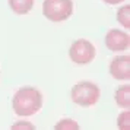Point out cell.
<instances>
[{"label": "cell", "instance_id": "obj_9", "mask_svg": "<svg viewBox=\"0 0 130 130\" xmlns=\"http://www.w3.org/2000/svg\"><path fill=\"white\" fill-rule=\"evenodd\" d=\"M117 21L126 29L130 28V6L129 5L127 6H121L117 10Z\"/></svg>", "mask_w": 130, "mask_h": 130}, {"label": "cell", "instance_id": "obj_5", "mask_svg": "<svg viewBox=\"0 0 130 130\" xmlns=\"http://www.w3.org/2000/svg\"><path fill=\"white\" fill-rule=\"evenodd\" d=\"M105 47L111 51H126L130 47V37L120 29H110L105 34Z\"/></svg>", "mask_w": 130, "mask_h": 130}, {"label": "cell", "instance_id": "obj_7", "mask_svg": "<svg viewBox=\"0 0 130 130\" xmlns=\"http://www.w3.org/2000/svg\"><path fill=\"white\" fill-rule=\"evenodd\" d=\"M116 102L118 107H121L124 110H129L130 108V85H121L118 86L116 91Z\"/></svg>", "mask_w": 130, "mask_h": 130}, {"label": "cell", "instance_id": "obj_10", "mask_svg": "<svg viewBox=\"0 0 130 130\" xmlns=\"http://www.w3.org/2000/svg\"><path fill=\"white\" fill-rule=\"evenodd\" d=\"M54 129L56 130H77L79 124L75 120H72V118H63L54 126Z\"/></svg>", "mask_w": 130, "mask_h": 130}, {"label": "cell", "instance_id": "obj_13", "mask_svg": "<svg viewBox=\"0 0 130 130\" xmlns=\"http://www.w3.org/2000/svg\"><path fill=\"white\" fill-rule=\"evenodd\" d=\"M102 2L107 3V5H118V3H121L124 0H102Z\"/></svg>", "mask_w": 130, "mask_h": 130}, {"label": "cell", "instance_id": "obj_2", "mask_svg": "<svg viewBox=\"0 0 130 130\" xmlns=\"http://www.w3.org/2000/svg\"><path fill=\"white\" fill-rule=\"evenodd\" d=\"M100 86L94 82L89 80H82L77 82L70 91L72 101L80 107H92L100 100Z\"/></svg>", "mask_w": 130, "mask_h": 130}, {"label": "cell", "instance_id": "obj_11", "mask_svg": "<svg viewBox=\"0 0 130 130\" xmlns=\"http://www.w3.org/2000/svg\"><path fill=\"white\" fill-rule=\"evenodd\" d=\"M130 111L127 110V111H123L120 116H118L117 118V127L120 130H129L130 129Z\"/></svg>", "mask_w": 130, "mask_h": 130}, {"label": "cell", "instance_id": "obj_6", "mask_svg": "<svg viewBox=\"0 0 130 130\" xmlns=\"http://www.w3.org/2000/svg\"><path fill=\"white\" fill-rule=\"evenodd\" d=\"M110 73L117 80H129L130 79V57L129 56H117L110 61Z\"/></svg>", "mask_w": 130, "mask_h": 130}, {"label": "cell", "instance_id": "obj_4", "mask_svg": "<svg viewBox=\"0 0 130 130\" xmlns=\"http://www.w3.org/2000/svg\"><path fill=\"white\" fill-rule=\"evenodd\" d=\"M95 54L96 50L94 44L88 40H76L69 48V57L75 64H89L95 59Z\"/></svg>", "mask_w": 130, "mask_h": 130}, {"label": "cell", "instance_id": "obj_12", "mask_svg": "<svg viewBox=\"0 0 130 130\" xmlns=\"http://www.w3.org/2000/svg\"><path fill=\"white\" fill-rule=\"evenodd\" d=\"M13 130H18V129H29V130H35V126L31 124L29 121H18L16 124L12 126Z\"/></svg>", "mask_w": 130, "mask_h": 130}, {"label": "cell", "instance_id": "obj_3", "mask_svg": "<svg viewBox=\"0 0 130 130\" xmlns=\"http://www.w3.org/2000/svg\"><path fill=\"white\" fill-rule=\"evenodd\" d=\"M73 13L72 0H44L42 15L51 22H63Z\"/></svg>", "mask_w": 130, "mask_h": 130}, {"label": "cell", "instance_id": "obj_8", "mask_svg": "<svg viewBox=\"0 0 130 130\" xmlns=\"http://www.w3.org/2000/svg\"><path fill=\"white\" fill-rule=\"evenodd\" d=\"M7 3L16 15H26L34 7V0H7Z\"/></svg>", "mask_w": 130, "mask_h": 130}, {"label": "cell", "instance_id": "obj_1", "mask_svg": "<svg viewBox=\"0 0 130 130\" xmlns=\"http://www.w3.org/2000/svg\"><path fill=\"white\" fill-rule=\"evenodd\" d=\"M12 107L16 116H34L42 107V94L32 86L21 88L13 95Z\"/></svg>", "mask_w": 130, "mask_h": 130}]
</instances>
